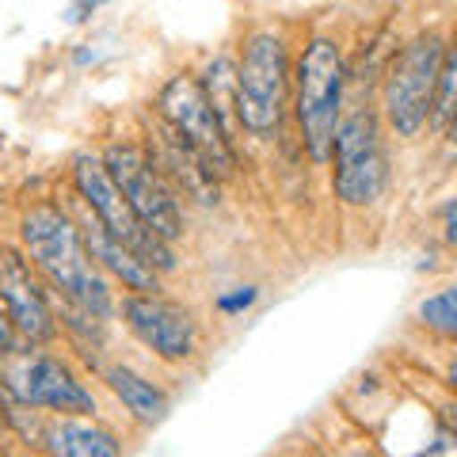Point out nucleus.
I'll return each instance as SVG.
<instances>
[{"label": "nucleus", "instance_id": "obj_12", "mask_svg": "<svg viewBox=\"0 0 457 457\" xmlns=\"http://www.w3.org/2000/svg\"><path fill=\"white\" fill-rule=\"evenodd\" d=\"M80 233H84V245H88V255L96 260V267L104 270L107 278L119 282L122 290H130V294H161V275H156L141 255H134L126 245H119V240H114L96 218L88 225H80Z\"/></svg>", "mask_w": 457, "mask_h": 457}, {"label": "nucleus", "instance_id": "obj_5", "mask_svg": "<svg viewBox=\"0 0 457 457\" xmlns=\"http://www.w3.org/2000/svg\"><path fill=\"white\" fill-rule=\"evenodd\" d=\"M328 164H332V195L339 206L362 210L385 195V187H389V153H385L381 114L370 104H354V111L339 114Z\"/></svg>", "mask_w": 457, "mask_h": 457}, {"label": "nucleus", "instance_id": "obj_13", "mask_svg": "<svg viewBox=\"0 0 457 457\" xmlns=\"http://www.w3.org/2000/svg\"><path fill=\"white\" fill-rule=\"evenodd\" d=\"M104 385L141 427H153V423H161L168 416V393L156 381H149L145 374H137L134 366H122V362L107 366Z\"/></svg>", "mask_w": 457, "mask_h": 457}, {"label": "nucleus", "instance_id": "obj_11", "mask_svg": "<svg viewBox=\"0 0 457 457\" xmlns=\"http://www.w3.org/2000/svg\"><path fill=\"white\" fill-rule=\"evenodd\" d=\"M0 309L8 312L16 332L31 343H54L62 332L46 286L38 282L31 260L12 245H0Z\"/></svg>", "mask_w": 457, "mask_h": 457}, {"label": "nucleus", "instance_id": "obj_19", "mask_svg": "<svg viewBox=\"0 0 457 457\" xmlns=\"http://www.w3.org/2000/svg\"><path fill=\"white\" fill-rule=\"evenodd\" d=\"M20 347H23V336L16 332V324L8 320V312L0 309V362L12 359V354H16Z\"/></svg>", "mask_w": 457, "mask_h": 457}, {"label": "nucleus", "instance_id": "obj_1", "mask_svg": "<svg viewBox=\"0 0 457 457\" xmlns=\"http://www.w3.org/2000/svg\"><path fill=\"white\" fill-rule=\"evenodd\" d=\"M20 252L31 260L46 286L73 302L80 309H88L92 317L111 320L114 312V294L111 278L96 267L84 245L80 221L57 203H35L31 210H23L20 218Z\"/></svg>", "mask_w": 457, "mask_h": 457}, {"label": "nucleus", "instance_id": "obj_3", "mask_svg": "<svg viewBox=\"0 0 457 457\" xmlns=\"http://www.w3.org/2000/svg\"><path fill=\"white\" fill-rule=\"evenodd\" d=\"M294 62L290 42L275 27H260L245 38L237 62V122L252 137H275L290 111Z\"/></svg>", "mask_w": 457, "mask_h": 457}, {"label": "nucleus", "instance_id": "obj_16", "mask_svg": "<svg viewBox=\"0 0 457 457\" xmlns=\"http://www.w3.org/2000/svg\"><path fill=\"white\" fill-rule=\"evenodd\" d=\"M453 84H457V57H453V46H450L446 57H442L435 99H431V119H427V130H435L438 137H446L450 126H453Z\"/></svg>", "mask_w": 457, "mask_h": 457}, {"label": "nucleus", "instance_id": "obj_18", "mask_svg": "<svg viewBox=\"0 0 457 457\" xmlns=\"http://www.w3.org/2000/svg\"><path fill=\"white\" fill-rule=\"evenodd\" d=\"M255 297H260V286H237V290H228V294H218V312L221 317H237V312H245L255 305Z\"/></svg>", "mask_w": 457, "mask_h": 457}, {"label": "nucleus", "instance_id": "obj_9", "mask_svg": "<svg viewBox=\"0 0 457 457\" xmlns=\"http://www.w3.org/2000/svg\"><path fill=\"white\" fill-rule=\"evenodd\" d=\"M0 370V385H8L23 404L50 416H96V396L73 370L46 351H16Z\"/></svg>", "mask_w": 457, "mask_h": 457}, {"label": "nucleus", "instance_id": "obj_15", "mask_svg": "<svg viewBox=\"0 0 457 457\" xmlns=\"http://www.w3.org/2000/svg\"><path fill=\"white\" fill-rule=\"evenodd\" d=\"M198 88H203L206 104L213 111V119L221 122V130L233 137L240 130V122H237V62L228 54H218L206 65V73L198 77Z\"/></svg>", "mask_w": 457, "mask_h": 457}, {"label": "nucleus", "instance_id": "obj_2", "mask_svg": "<svg viewBox=\"0 0 457 457\" xmlns=\"http://www.w3.org/2000/svg\"><path fill=\"white\" fill-rule=\"evenodd\" d=\"M347 80L351 69L347 57H343V46L332 35H312L294 65L290 96L302 145L317 168H324L328 156H332V137L343 114V99H347Z\"/></svg>", "mask_w": 457, "mask_h": 457}, {"label": "nucleus", "instance_id": "obj_6", "mask_svg": "<svg viewBox=\"0 0 457 457\" xmlns=\"http://www.w3.org/2000/svg\"><path fill=\"white\" fill-rule=\"evenodd\" d=\"M99 161H104L107 176L114 179V187L130 203V210L145 221V228H153L168 245H179L187 237V213H183L179 191L168 183V176L156 168L153 153L141 141H126V137L111 141L99 153Z\"/></svg>", "mask_w": 457, "mask_h": 457}, {"label": "nucleus", "instance_id": "obj_8", "mask_svg": "<svg viewBox=\"0 0 457 457\" xmlns=\"http://www.w3.org/2000/svg\"><path fill=\"white\" fill-rule=\"evenodd\" d=\"M156 119H161L218 179L237 171L233 137H228L221 130V122L213 119V111H210L206 96H203V88H198L195 77L176 73V77H168L161 84V92H156Z\"/></svg>", "mask_w": 457, "mask_h": 457}, {"label": "nucleus", "instance_id": "obj_20", "mask_svg": "<svg viewBox=\"0 0 457 457\" xmlns=\"http://www.w3.org/2000/svg\"><path fill=\"white\" fill-rule=\"evenodd\" d=\"M104 4H111V0H73V8H69V23H88Z\"/></svg>", "mask_w": 457, "mask_h": 457}, {"label": "nucleus", "instance_id": "obj_10", "mask_svg": "<svg viewBox=\"0 0 457 457\" xmlns=\"http://www.w3.org/2000/svg\"><path fill=\"white\" fill-rule=\"evenodd\" d=\"M119 317L130 328V336L161 362H187L198 354L203 328H198L195 312L161 294H126L119 302Z\"/></svg>", "mask_w": 457, "mask_h": 457}, {"label": "nucleus", "instance_id": "obj_4", "mask_svg": "<svg viewBox=\"0 0 457 457\" xmlns=\"http://www.w3.org/2000/svg\"><path fill=\"white\" fill-rule=\"evenodd\" d=\"M446 50L450 42L442 31H420L400 50H393L381 77V119L396 137L416 141L427 130L438 69Z\"/></svg>", "mask_w": 457, "mask_h": 457}, {"label": "nucleus", "instance_id": "obj_7", "mask_svg": "<svg viewBox=\"0 0 457 457\" xmlns=\"http://www.w3.org/2000/svg\"><path fill=\"white\" fill-rule=\"evenodd\" d=\"M73 187H77V198L84 203V210H88L119 245H126L134 255H141L156 275H171V270L179 267L176 245H168V240H161L153 228H145V221L130 210V203H126L122 191L114 187V179L107 176V168L96 153L73 156Z\"/></svg>", "mask_w": 457, "mask_h": 457}, {"label": "nucleus", "instance_id": "obj_17", "mask_svg": "<svg viewBox=\"0 0 457 457\" xmlns=\"http://www.w3.org/2000/svg\"><path fill=\"white\" fill-rule=\"evenodd\" d=\"M416 317L423 328H431V332L438 336H457V290L453 286H442V290H435L427 302H420Z\"/></svg>", "mask_w": 457, "mask_h": 457}, {"label": "nucleus", "instance_id": "obj_14", "mask_svg": "<svg viewBox=\"0 0 457 457\" xmlns=\"http://www.w3.org/2000/svg\"><path fill=\"white\" fill-rule=\"evenodd\" d=\"M42 450L57 457H119L122 442L107 427L80 423L77 416H62V423L42 427Z\"/></svg>", "mask_w": 457, "mask_h": 457}, {"label": "nucleus", "instance_id": "obj_21", "mask_svg": "<svg viewBox=\"0 0 457 457\" xmlns=\"http://www.w3.org/2000/svg\"><path fill=\"white\" fill-rule=\"evenodd\" d=\"M442 233H446V245L457 240V233H453V203H446V210H442Z\"/></svg>", "mask_w": 457, "mask_h": 457}]
</instances>
